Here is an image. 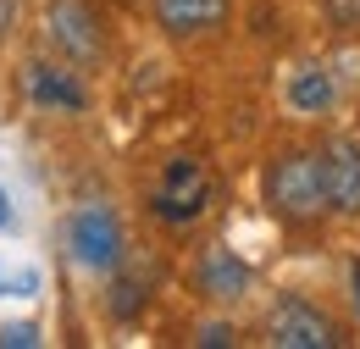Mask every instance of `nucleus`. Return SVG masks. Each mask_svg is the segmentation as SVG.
<instances>
[{
	"mask_svg": "<svg viewBox=\"0 0 360 349\" xmlns=\"http://www.w3.org/2000/svg\"><path fill=\"white\" fill-rule=\"evenodd\" d=\"M211 167L200 156H167V167L155 172V189H150V211L167 222V227H188V222L205 217L211 205Z\"/></svg>",
	"mask_w": 360,
	"mask_h": 349,
	"instance_id": "nucleus-3",
	"label": "nucleus"
},
{
	"mask_svg": "<svg viewBox=\"0 0 360 349\" xmlns=\"http://www.w3.org/2000/svg\"><path fill=\"white\" fill-rule=\"evenodd\" d=\"M283 106L294 117H333L338 106V78L321 67V61H294L283 72Z\"/></svg>",
	"mask_w": 360,
	"mask_h": 349,
	"instance_id": "nucleus-8",
	"label": "nucleus"
},
{
	"mask_svg": "<svg viewBox=\"0 0 360 349\" xmlns=\"http://www.w3.org/2000/svg\"><path fill=\"white\" fill-rule=\"evenodd\" d=\"M355 288H360V266H355Z\"/></svg>",
	"mask_w": 360,
	"mask_h": 349,
	"instance_id": "nucleus-18",
	"label": "nucleus"
},
{
	"mask_svg": "<svg viewBox=\"0 0 360 349\" xmlns=\"http://www.w3.org/2000/svg\"><path fill=\"white\" fill-rule=\"evenodd\" d=\"M321 177H327V211L360 217V144L355 139H327L321 144Z\"/></svg>",
	"mask_w": 360,
	"mask_h": 349,
	"instance_id": "nucleus-7",
	"label": "nucleus"
},
{
	"mask_svg": "<svg viewBox=\"0 0 360 349\" xmlns=\"http://www.w3.org/2000/svg\"><path fill=\"white\" fill-rule=\"evenodd\" d=\"M22 89H28V100L45 106V111H84V106H89V94H84L78 72H72L67 61H28Z\"/></svg>",
	"mask_w": 360,
	"mask_h": 349,
	"instance_id": "nucleus-10",
	"label": "nucleus"
},
{
	"mask_svg": "<svg viewBox=\"0 0 360 349\" xmlns=\"http://www.w3.org/2000/svg\"><path fill=\"white\" fill-rule=\"evenodd\" d=\"M61 239H67V255L84 266V272H94V277L122 272L128 233H122V217H117L105 200H84V205H72V211H67V227H61Z\"/></svg>",
	"mask_w": 360,
	"mask_h": 349,
	"instance_id": "nucleus-2",
	"label": "nucleus"
},
{
	"mask_svg": "<svg viewBox=\"0 0 360 349\" xmlns=\"http://www.w3.org/2000/svg\"><path fill=\"white\" fill-rule=\"evenodd\" d=\"M11 217H17V205H11V189H6V183H0V233H6V227H11Z\"/></svg>",
	"mask_w": 360,
	"mask_h": 349,
	"instance_id": "nucleus-17",
	"label": "nucleus"
},
{
	"mask_svg": "<svg viewBox=\"0 0 360 349\" xmlns=\"http://www.w3.org/2000/svg\"><path fill=\"white\" fill-rule=\"evenodd\" d=\"M321 17L344 34H360V0H321Z\"/></svg>",
	"mask_w": 360,
	"mask_h": 349,
	"instance_id": "nucleus-11",
	"label": "nucleus"
},
{
	"mask_svg": "<svg viewBox=\"0 0 360 349\" xmlns=\"http://www.w3.org/2000/svg\"><path fill=\"white\" fill-rule=\"evenodd\" d=\"M194 288H200L205 300H217V305H238V300L255 288V272H250V261H244L238 250L205 244L200 261H194Z\"/></svg>",
	"mask_w": 360,
	"mask_h": 349,
	"instance_id": "nucleus-6",
	"label": "nucleus"
},
{
	"mask_svg": "<svg viewBox=\"0 0 360 349\" xmlns=\"http://www.w3.org/2000/svg\"><path fill=\"white\" fill-rule=\"evenodd\" d=\"M111 277H117V272H111ZM139 305H144V288H139L134 277H117V288H111V310H117V316H134Z\"/></svg>",
	"mask_w": 360,
	"mask_h": 349,
	"instance_id": "nucleus-13",
	"label": "nucleus"
},
{
	"mask_svg": "<svg viewBox=\"0 0 360 349\" xmlns=\"http://www.w3.org/2000/svg\"><path fill=\"white\" fill-rule=\"evenodd\" d=\"M233 0H155V28L167 39H205L227 28Z\"/></svg>",
	"mask_w": 360,
	"mask_h": 349,
	"instance_id": "nucleus-9",
	"label": "nucleus"
},
{
	"mask_svg": "<svg viewBox=\"0 0 360 349\" xmlns=\"http://www.w3.org/2000/svg\"><path fill=\"white\" fill-rule=\"evenodd\" d=\"M0 344L6 349H34L39 344V327H34V322H6V327H0Z\"/></svg>",
	"mask_w": 360,
	"mask_h": 349,
	"instance_id": "nucleus-14",
	"label": "nucleus"
},
{
	"mask_svg": "<svg viewBox=\"0 0 360 349\" xmlns=\"http://www.w3.org/2000/svg\"><path fill=\"white\" fill-rule=\"evenodd\" d=\"M233 338H238V333H233V327H227V322H200V327H194V344H233Z\"/></svg>",
	"mask_w": 360,
	"mask_h": 349,
	"instance_id": "nucleus-15",
	"label": "nucleus"
},
{
	"mask_svg": "<svg viewBox=\"0 0 360 349\" xmlns=\"http://www.w3.org/2000/svg\"><path fill=\"white\" fill-rule=\"evenodd\" d=\"M17 28V0H0V39Z\"/></svg>",
	"mask_w": 360,
	"mask_h": 349,
	"instance_id": "nucleus-16",
	"label": "nucleus"
},
{
	"mask_svg": "<svg viewBox=\"0 0 360 349\" xmlns=\"http://www.w3.org/2000/svg\"><path fill=\"white\" fill-rule=\"evenodd\" d=\"M266 205L283 222H316L327 217V177L321 150H283L266 167Z\"/></svg>",
	"mask_w": 360,
	"mask_h": 349,
	"instance_id": "nucleus-1",
	"label": "nucleus"
},
{
	"mask_svg": "<svg viewBox=\"0 0 360 349\" xmlns=\"http://www.w3.org/2000/svg\"><path fill=\"white\" fill-rule=\"evenodd\" d=\"M6 294H39V272H34V266L11 272V266L0 261V300H6Z\"/></svg>",
	"mask_w": 360,
	"mask_h": 349,
	"instance_id": "nucleus-12",
	"label": "nucleus"
},
{
	"mask_svg": "<svg viewBox=\"0 0 360 349\" xmlns=\"http://www.w3.org/2000/svg\"><path fill=\"white\" fill-rule=\"evenodd\" d=\"M45 39L67 67H100L105 61V28L89 0H50L45 6Z\"/></svg>",
	"mask_w": 360,
	"mask_h": 349,
	"instance_id": "nucleus-4",
	"label": "nucleus"
},
{
	"mask_svg": "<svg viewBox=\"0 0 360 349\" xmlns=\"http://www.w3.org/2000/svg\"><path fill=\"white\" fill-rule=\"evenodd\" d=\"M266 344L271 349H338L344 344V327L321 305L300 300V294H283L266 310Z\"/></svg>",
	"mask_w": 360,
	"mask_h": 349,
	"instance_id": "nucleus-5",
	"label": "nucleus"
}]
</instances>
